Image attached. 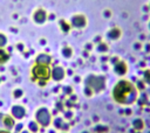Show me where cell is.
<instances>
[{"label": "cell", "mask_w": 150, "mask_h": 133, "mask_svg": "<svg viewBox=\"0 0 150 133\" xmlns=\"http://www.w3.org/2000/svg\"><path fill=\"white\" fill-rule=\"evenodd\" d=\"M63 118L64 120H71L74 118V112L71 108H67L64 112H63Z\"/></svg>", "instance_id": "obj_16"}, {"label": "cell", "mask_w": 150, "mask_h": 133, "mask_svg": "<svg viewBox=\"0 0 150 133\" xmlns=\"http://www.w3.org/2000/svg\"><path fill=\"white\" fill-rule=\"evenodd\" d=\"M107 131H108V128L104 127V126H101V125H97V126L94 128V132H95V133H104V132H107Z\"/></svg>", "instance_id": "obj_21"}, {"label": "cell", "mask_w": 150, "mask_h": 133, "mask_svg": "<svg viewBox=\"0 0 150 133\" xmlns=\"http://www.w3.org/2000/svg\"><path fill=\"white\" fill-rule=\"evenodd\" d=\"M20 133H30V132H29L28 130H22V131H21Z\"/></svg>", "instance_id": "obj_37"}, {"label": "cell", "mask_w": 150, "mask_h": 133, "mask_svg": "<svg viewBox=\"0 0 150 133\" xmlns=\"http://www.w3.org/2000/svg\"><path fill=\"white\" fill-rule=\"evenodd\" d=\"M59 26H60V28H61L62 33L68 34V33L70 32L71 26H70V23H69L68 21H66L64 19H60V20H59Z\"/></svg>", "instance_id": "obj_10"}, {"label": "cell", "mask_w": 150, "mask_h": 133, "mask_svg": "<svg viewBox=\"0 0 150 133\" xmlns=\"http://www.w3.org/2000/svg\"><path fill=\"white\" fill-rule=\"evenodd\" d=\"M61 55H62L66 60H69V58H71V56H73V49H71L69 46H64V47L61 49Z\"/></svg>", "instance_id": "obj_13"}, {"label": "cell", "mask_w": 150, "mask_h": 133, "mask_svg": "<svg viewBox=\"0 0 150 133\" xmlns=\"http://www.w3.org/2000/svg\"><path fill=\"white\" fill-rule=\"evenodd\" d=\"M73 77H74V78H73V80H74L75 83H80V82H81V78H80V76H77V75H74Z\"/></svg>", "instance_id": "obj_28"}, {"label": "cell", "mask_w": 150, "mask_h": 133, "mask_svg": "<svg viewBox=\"0 0 150 133\" xmlns=\"http://www.w3.org/2000/svg\"><path fill=\"white\" fill-rule=\"evenodd\" d=\"M34 120L40 125V127H48L53 119H52V112L46 107V106H41L35 111L34 114Z\"/></svg>", "instance_id": "obj_2"}, {"label": "cell", "mask_w": 150, "mask_h": 133, "mask_svg": "<svg viewBox=\"0 0 150 133\" xmlns=\"http://www.w3.org/2000/svg\"><path fill=\"white\" fill-rule=\"evenodd\" d=\"M86 86L90 88L93 92H100L102 89H104V78L102 76H96V75H89L84 79Z\"/></svg>", "instance_id": "obj_3"}, {"label": "cell", "mask_w": 150, "mask_h": 133, "mask_svg": "<svg viewBox=\"0 0 150 133\" xmlns=\"http://www.w3.org/2000/svg\"><path fill=\"white\" fill-rule=\"evenodd\" d=\"M48 133H56V130H55V128H53V130H49V131H48Z\"/></svg>", "instance_id": "obj_35"}, {"label": "cell", "mask_w": 150, "mask_h": 133, "mask_svg": "<svg viewBox=\"0 0 150 133\" xmlns=\"http://www.w3.org/2000/svg\"><path fill=\"white\" fill-rule=\"evenodd\" d=\"M62 91L66 96H70L73 93V88L70 85H64V86H62Z\"/></svg>", "instance_id": "obj_19"}, {"label": "cell", "mask_w": 150, "mask_h": 133, "mask_svg": "<svg viewBox=\"0 0 150 133\" xmlns=\"http://www.w3.org/2000/svg\"><path fill=\"white\" fill-rule=\"evenodd\" d=\"M69 100H71L73 103H76V102H77V96L74 94V93H71L70 97H69Z\"/></svg>", "instance_id": "obj_27"}, {"label": "cell", "mask_w": 150, "mask_h": 133, "mask_svg": "<svg viewBox=\"0 0 150 133\" xmlns=\"http://www.w3.org/2000/svg\"><path fill=\"white\" fill-rule=\"evenodd\" d=\"M63 123H64V118H63V117H60V116H56V117L53 119V121H52L53 127H54L55 130H57V131L61 130V126H62Z\"/></svg>", "instance_id": "obj_12"}, {"label": "cell", "mask_w": 150, "mask_h": 133, "mask_svg": "<svg viewBox=\"0 0 150 133\" xmlns=\"http://www.w3.org/2000/svg\"><path fill=\"white\" fill-rule=\"evenodd\" d=\"M40 43H41L42 46H45L47 42H46V40H45V38H41V40H40Z\"/></svg>", "instance_id": "obj_33"}, {"label": "cell", "mask_w": 150, "mask_h": 133, "mask_svg": "<svg viewBox=\"0 0 150 133\" xmlns=\"http://www.w3.org/2000/svg\"><path fill=\"white\" fill-rule=\"evenodd\" d=\"M33 18V21L36 23V24H43L46 21H48V12L43 8H36L32 15Z\"/></svg>", "instance_id": "obj_6"}, {"label": "cell", "mask_w": 150, "mask_h": 133, "mask_svg": "<svg viewBox=\"0 0 150 133\" xmlns=\"http://www.w3.org/2000/svg\"><path fill=\"white\" fill-rule=\"evenodd\" d=\"M97 50H98V51H107V46H105L104 43H100V44L97 46Z\"/></svg>", "instance_id": "obj_25"}, {"label": "cell", "mask_w": 150, "mask_h": 133, "mask_svg": "<svg viewBox=\"0 0 150 133\" xmlns=\"http://www.w3.org/2000/svg\"><path fill=\"white\" fill-rule=\"evenodd\" d=\"M66 69L61 65H54L50 71V78L55 82H61L66 77Z\"/></svg>", "instance_id": "obj_7"}, {"label": "cell", "mask_w": 150, "mask_h": 133, "mask_svg": "<svg viewBox=\"0 0 150 133\" xmlns=\"http://www.w3.org/2000/svg\"><path fill=\"white\" fill-rule=\"evenodd\" d=\"M0 133H12V132H11V131H8V130H6V128H5V130H0Z\"/></svg>", "instance_id": "obj_32"}, {"label": "cell", "mask_w": 150, "mask_h": 133, "mask_svg": "<svg viewBox=\"0 0 150 133\" xmlns=\"http://www.w3.org/2000/svg\"><path fill=\"white\" fill-rule=\"evenodd\" d=\"M36 83H38V85H40L41 88H43V86L47 84V82H46V80H38Z\"/></svg>", "instance_id": "obj_29"}, {"label": "cell", "mask_w": 150, "mask_h": 133, "mask_svg": "<svg viewBox=\"0 0 150 133\" xmlns=\"http://www.w3.org/2000/svg\"><path fill=\"white\" fill-rule=\"evenodd\" d=\"M56 105H57V110H62V104H61L60 102H57Z\"/></svg>", "instance_id": "obj_31"}, {"label": "cell", "mask_w": 150, "mask_h": 133, "mask_svg": "<svg viewBox=\"0 0 150 133\" xmlns=\"http://www.w3.org/2000/svg\"><path fill=\"white\" fill-rule=\"evenodd\" d=\"M83 93H84V96H87V97H91L94 92H93V90H91L90 88L84 86V88H83Z\"/></svg>", "instance_id": "obj_22"}, {"label": "cell", "mask_w": 150, "mask_h": 133, "mask_svg": "<svg viewBox=\"0 0 150 133\" xmlns=\"http://www.w3.org/2000/svg\"><path fill=\"white\" fill-rule=\"evenodd\" d=\"M11 116L15 119V120H22L26 114H27V110L23 105L21 104H14L12 107H11Z\"/></svg>", "instance_id": "obj_5"}, {"label": "cell", "mask_w": 150, "mask_h": 133, "mask_svg": "<svg viewBox=\"0 0 150 133\" xmlns=\"http://www.w3.org/2000/svg\"><path fill=\"white\" fill-rule=\"evenodd\" d=\"M118 36H120V29H117V28H112V29H110V30L108 32V37H109V38L115 40V38H117Z\"/></svg>", "instance_id": "obj_15"}, {"label": "cell", "mask_w": 150, "mask_h": 133, "mask_svg": "<svg viewBox=\"0 0 150 133\" xmlns=\"http://www.w3.org/2000/svg\"><path fill=\"white\" fill-rule=\"evenodd\" d=\"M40 125L35 121V120H30V121H28V124H27V130L30 132V133H38L39 131H40Z\"/></svg>", "instance_id": "obj_11"}, {"label": "cell", "mask_w": 150, "mask_h": 133, "mask_svg": "<svg viewBox=\"0 0 150 133\" xmlns=\"http://www.w3.org/2000/svg\"><path fill=\"white\" fill-rule=\"evenodd\" d=\"M13 130H14V133H20L22 130H25V125L22 123H18V124H15Z\"/></svg>", "instance_id": "obj_20"}, {"label": "cell", "mask_w": 150, "mask_h": 133, "mask_svg": "<svg viewBox=\"0 0 150 133\" xmlns=\"http://www.w3.org/2000/svg\"><path fill=\"white\" fill-rule=\"evenodd\" d=\"M52 61H53L52 60V56L49 54H47V52H41L35 58V63H38V64H45V65H50Z\"/></svg>", "instance_id": "obj_8"}, {"label": "cell", "mask_w": 150, "mask_h": 133, "mask_svg": "<svg viewBox=\"0 0 150 133\" xmlns=\"http://www.w3.org/2000/svg\"><path fill=\"white\" fill-rule=\"evenodd\" d=\"M7 42H8L7 36H6L4 33L0 32V49H1V48H5V47L7 46Z\"/></svg>", "instance_id": "obj_18"}, {"label": "cell", "mask_w": 150, "mask_h": 133, "mask_svg": "<svg viewBox=\"0 0 150 133\" xmlns=\"http://www.w3.org/2000/svg\"><path fill=\"white\" fill-rule=\"evenodd\" d=\"M64 106H66L67 108H73V107L75 106V103H73L71 100H69V99H67V100L64 102Z\"/></svg>", "instance_id": "obj_24"}, {"label": "cell", "mask_w": 150, "mask_h": 133, "mask_svg": "<svg viewBox=\"0 0 150 133\" xmlns=\"http://www.w3.org/2000/svg\"><path fill=\"white\" fill-rule=\"evenodd\" d=\"M69 23H70V26H71L73 28H75V29H82V28H84V27L87 26V23H88L87 16H86L84 14H80V13L74 14V15L70 18Z\"/></svg>", "instance_id": "obj_4"}, {"label": "cell", "mask_w": 150, "mask_h": 133, "mask_svg": "<svg viewBox=\"0 0 150 133\" xmlns=\"http://www.w3.org/2000/svg\"><path fill=\"white\" fill-rule=\"evenodd\" d=\"M66 75H69V76H73V70H70V69H66Z\"/></svg>", "instance_id": "obj_30"}, {"label": "cell", "mask_w": 150, "mask_h": 133, "mask_svg": "<svg viewBox=\"0 0 150 133\" xmlns=\"http://www.w3.org/2000/svg\"><path fill=\"white\" fill-rule=\"evenodd\" d=\"M2 124H4V126H5V128L6 130H8V131H12L13 128H14V126H15V119L9 114H7V116H5L4 118H2Z\"/></svg>", "instance_id": "obj_9"}, {"label": "cell", "mask_w": 150, "mask_h": 133, "mask_svg": "<svg viewBox=\"0 0 150 133\" xmlns=\"http://www.w3.org/2000/svg\"><path fill=\"white\" fill-rule=\"evenodd\" d=\"M16 49H18L19 51H21V52H23V51H25V46H23V43H21V42H19V43L16 44Z\"/></svg>", "instance_id": "obj_26"}, {"label": "cell", "mask_w": 150, "mask_h": 133, "mask_svg": "<svg viewBox=\"0 0 150 133\" xmlns=\"http://www.w3.org/2000/svg\"><path fill=\"white\" fill-rule=\"evenodd\" d=\"M81 133H89L88 131H83V132H81Z\"/></svg>", "instance_id": "obj_38"}, {"label": "cell", "mask_w": 150, "mask_h": 133, "mask_svg": "<svg viewBox=\"0 0 150 133\" xmlns=\"http://www.w3.org/2000/svg\"><path fill=\"white\" fill-rule=\"evenodd\" d=\"M69 128H70V124H68V123L64 120V123L62 124V126H61V130H60V131H62V132H68V131H69Z\"/></svg>", "instance_id": "obj_23"}, {"label": "cell", "mask_w": 150, "mask_h": 133, "mask_svg": "<svg viewBox=\"0 0 150 133\" xmlns=\"http://www.w3.org/2000/svg\"><path fill=\"white\" fill-rule=\"evenodd\" d=\"M9 60V52H7V50H5L4 48L0 49V64H5L7 63Z\"/></svg>", "instance_id": "obj_14"}, {"label": "cell", "mask_w": 150, "mask_h": 133, "mask_svg": "<svg viewBox=\"0 0 150 133\" xmlns=\"http://www.w3.org/2000/svg\"><path fill=\"white\" fill-rule=\"evenodd\" d=\"M60 133H67V132H62V131H61V132H60Z\"/></svg>", "instance_id": "obj_39"}, {"label": "cell", "mask_w": 150, "mask_h": 133, "mask_svg": "<svg viewBox=\"0 0 150 133\" xmlns=\"http://www.w3.org/2000/svg\"><path fill=\"white\" fill-rule=\"evenodd\" d=\"M86 48H87V50H90V48H91V44H86Z\"/></svg>", "instance_id": "obj_36"}, {"label": "cell", "mask_w": 150, "mask_h": 133, "mask_svg": "<svg viewBox=\"0 0 150 133\" xmlns=\"http://www.w3.org/2000/svg\"><path fill=\"white\" fill-rule=\"evenodd\" d=\"M22 54H23V56H25V57H29V52H27V51H23Z\"/></svg>", "instance_id": "obj_34"}, {"label": "cell", "mask_w": 150, "mask_h": 133, "mask_svg": "<svg viewBox=\"0 0 150 133\" xmlns=\"http://www.w3.org/2000/svg\"><path fill=\"white\" fill-rule=\"evenodd\" d=\"M22 96H23V90H22V89H20V88L14 89V91H13V97H14L15 99H20V98H22Z\"/></svg>", "instance_id": "obj_17"}, {"label": "cell", "mask_w": 150, "mask_h": 133, "mask_svg": "<svg viewBox=\"0 0 150 133\" xmlns=\"http://www.w3.org/2000/svg\"><path fill=\"white\" fill-rule=\"evenodd\" d=\"M50 71H52L50 65H45V64L35 63L32 66L30 76H32V79L35 80V82H38V80H46V82H48L50 79Z\"/></svg>", "instance_id": "obj_1"}, {"label": "cell", "mask_w": 150, "mask_h": 133, "mask_svg": "<svg viewBox=\"0 0 150 133\" xmlns=\"http://www.w3.org/2000/svg\"><path fill=\"white\" fill-rule=\"evenodd\" d=\"M0 82H1V79H0Z\"/></svg>", "instance_id": "obj_40"}]
</instances>
